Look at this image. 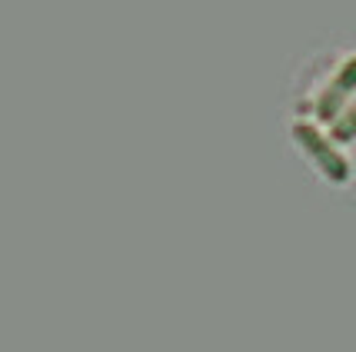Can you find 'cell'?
<instances>
[{"label": "cell", "mask_w": 356, "mask_h": 352, "mask_svg": "<svg viewBox=\"0 0 356 352\" xmlns=\"http://www.w3.org/2000/svg\"><path fill=\"white\" fill-rule=\"evenodd\" d=\"M286 140L330 193L356 183V33L313 40L283 87Z\"/></svg>", "instance_id": "1"}]
</instances>
